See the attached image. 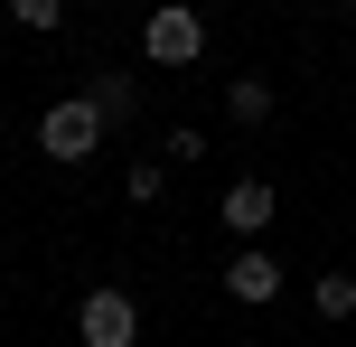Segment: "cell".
<instances>
[{
  "instance_id": "obj_1",
  "label": "cell",
  "mask_w": 356,
  "mask_h": 347,
  "mask_svg": "<svg viewBox=\"0 0 356 347\" xmlns=\"http://www.w3.org/2000/svg\"><path fill=\"white\" fill-rule=\"evenodd\" d=\"M38 150H47V160H94V150H104V113L85 104V94H56L47 113H38Z\"/></svg>"
},
{
  "instance_id": "obj_2",
  "label": "cell",
  "mask_w": 356,
  "mask_h": 347,
  "mask_svg": "<svg viewBox=\"0 0 356 347\" xmlns=\"http://www.w3.org/2000/svg\"><path fill=\"white\" fill-rule=\"evenodd\" d=\"M141 47H150V66H197V56H207V19H197L188 0H169V10H150Z\"/></svg>"
},
{
  "instance_id": "obj_3",
  "label": "cell",
  "mask_w": 356,
  "mask_h": 347,
  "mask_svg": "<svg viewBox=\"0 0 356 347\" xmlns=\"http://www.w3.org/2000/svg\"><path fill=\"white\" fill-rule=\"evenodd\" d=\"M75 338H85V347H131V338H141V300H131V291H113V282H104V291H85V310H75Z\"/></svg>"
},
{
  "instance_id": "obj_4",
  "label": "cell",
  "mask_w": 356,
  "mask_h": 347,
  "mask_svg": "<svg viewBox=\"0 0 356 347\" xmlns=\"http://www.w3.org/2000/svg\"><path fill=\"white\" fill-rule=\"evenodd\" d=\"M272 216H282V188H272V179H234L225 197H216V225H225V235H244V244L263 235Z\"/></svg>"
},
{
  "instance_id": "obj_5",
  "label": "cell",
  "mask_w": 356,
  "mask_h": 347,
  "mask_svg": "<svg viewBox=\"0 0 356 347\" xmlns=\"http://www.w3.org/2000/svg\"><path fill=\"white\" fill-rule=\"evenodd\" d=\"M225 300H253V310H263V300H282V263L244 244V254L225 263Z\"/></svg>"
},
{
  "instance_id": "obj_6",
  "label": "cell",
  "mask_w": 356,
  "mask_h": 347,
  "mask_svg": "<svg viewBox=\"0 0 356 347\" xmlns=\"http://www.w3.org/2000/svg\"><path fill=\"white\" fill-rule=\"evenodd\" d=\"M85 104L104 113V122H131V113H141V85H131V75H94V85H85Z\"/></svg>"
},
{
  "instance_id": "obj_7",
  "label": "cell",
  "mask_w": 356,
  "mask_h": 347,
  "mask_svg": "<svg viewBox=\"0 0 356 347\" xmlns=\"http://www.w3.org/2000/svg\"><path fill=\"white\" fill-rule=\"evenodd\" d=\"M225 113H234V122H272V85H263V75H234V85H225Z\"/></svg>"
},
{
  "instance_id": "obj_8",
  "label": "cell",
  "mask_w": 356,
  "mask_h": 347,
  "mask_svg": "<svg viewBox=\"0 0 356 347\" xmlns=\"http://www.w3.org/2000/svg\"><path fill=\"white\" fill-rule=\"evenodd\" d=\"M309 310H319V319H356V273H319Z\"/></svg>"
},
{
  "instance_id": "obj_9",
  "label": "cell",
  "mask_w": 356,
  "mask_h": 347,
  "mask_svg": "<svg viewBox=\"0 0 356 347\" xmlns=\"http://www.w3.org/2000/svg\"><path fill=\"white\" fill-rule=\"evenodd\" d=\"M169 197V160H131V207H160Z\"/></svg>"
},
{
  "instance_id": "obj_10",
  "label": "cell",
  "mask_w": 356,
  "mask_h": 347,
  "mask_svg": "<svg viewBox=\"0 0 356 347\" xmlns=\"http://www.w3.org/2000/svg\"><path fill=\"white\" fill-rule=\"evenodd\" d=\"M10 19H19V29H38V38H47L56 19H66V0H10Z\"/></svg>"
}]
</instances>
